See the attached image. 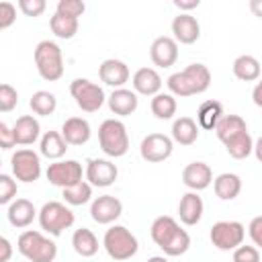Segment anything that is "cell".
I'll list each match as a JSON object with an SVG mask.
<instances>
[{
	"label": "cell",
	"mask_w": 262,
	"mask_h": 262,
	"mask_svg": "<svg viewBox=\"0 0 262 262\" xmlns=\"http://www.w3.org/2000/svg\"><path fill=\"white\" fill-rule=\"evenodd\" d=\"M154 244L164 252V256H182L190 248V235L186 229H182L174 217L160 215L154 219L149 227Z\"/></svg>",
	"instance_id": "1"
},
{
	"label": "cell",
	"mask_w": 262,
	"mask_h": 262,
	"mask_svg": "<svg viewBox=\"0 0 262 262\" xmlns=\"http://www.w3.org/2000/svg\"><path fill=\"white\" fill-rule=\"evenodd\" d=\"M166 84H168L170 94L180 96V98L203 94L211 86V72L205 63H188L184 70L174 72L166 80Z\"/></svg>",
	"instance_id": "2"
},
{
	"label": "cell",
	"mask_w": 262,
	"mask_h": 262,
	"mask_svg": "<svg viewBox=\"0 0 262 262\" xmlns=\"http://www.w3.org/2000/svg\"><path fill=\"white\" fill-rule=\"evenodd\" d=\"M16 250L29 262H53L57 256V244L37 229H27L16 239Z\"/></svg>",
	"instance_id": "3"
},
{
	"label": "cell",
	"mask_w": 262,
	"mask_h": 262,
	"mask_svg": "<svg viewBox=\"0 0 262 262\" xmlns=\"http://www.w3.org/2000/svg\"><path fill=\"white\" fill-rule=\"evenodd\" d=\"M102 246L106 250V254L115 260V262H125L129 258H133L139 250V242L137 237L125 227V225H111L104 231L102 237Z\"/></svg>",
	"instance_id": "4"
},
{
	"label": "cell",
	"mask_w": 262,
	"mask_h": 262,
	"mask_svg": "<svg viewBox=\"0 0 262 262\" xmlns=\"http://www.w3.org/2000/svg\"><path fill=\"white\" fill-rule=\"evenodd\" d=\"M33 59H35L37 72L43 80L55 82L63 76V55L55 41H49V39L39 41L35 47Z\"/></svg>",
	"instance_id": "5"
},
{
	"label": "cell",
	"mask_w": 262,
	"mask_h": 262,
	"mask_svg": "<svg viewBox=\"0 0 262 262\" xmlns=\"http://www.w3.org/2000/svg\"><path fill=\"white\" fill-rule=\"evenodd\" d=\"M98 143L108 158H123L129 151V135L125 123L119 119H104L98 127Z\"/></svg>",
	"instance_id": "6"
},
{
	"label": "cell",
	"mask_w": 262,
	"mask_h": 262,
	"mask_svg": "<svg viewBox=\"0 0 262 262\" xmlns=\"http://www.w3.org/2000/svg\"><path fill=\"white\" fill-rule=\"evenodd\" d=\"M39 225L45 233L57 237L61 235L66 229H70L76 221V215L70 207H66L59 201H49L39 209Z\"/></svg>",
	"instance_id": "7"
},
{
	"label": "cell",
	"mask_w": 262,
	"mask_h": 262,
	"mask_svg": "<svg viewBox=\"0 0 262 262\" xmlns=\"http://www.w3.org/2000/svg\"><path fill=\"white\" fill-rule=\"evenodd\" d=\"M70 94H72V98L76 100V104L84 113H96L104 104V100H106L104 90L96 82H92L88 78H76V80H72Z\"/></svg>",
	"instance_id": "8"
},
{
	"label": "cell",
	"mask_w": 262,
	"mask_h": 262,
	"mask_svg": "<svg viewBox=\"0 0 262 262\" xmlns=\"http://www.w3.org/2000/svg\"><path fill=\"white\" fill-rule=\"evenodd\" d=\"M209 237L217 250L229 252V250H235L244 244L246 227L239 221H217V223H213Z\"/></svg>",
	"instance_id": "9"
},
{
	"label": "cell",
	"mask_w": 262,
	"mask_h": 262,
	"mask_svg": "<svg viewBox=\"0 0 262 262\" xmlns=\"http://www.w3.org/2000/svg\"><path fill=\"white\" fill-rule=\"evenodd\" d=\"M10 168H12V176L20 182H35L41 176V156L37 151H33L31 147H23L16 149L10 156Z\"/></svg>",
	"instance_id": "10"
},
{
	"label": "cell",
	"mask_w": 262,
	"mask_h": 262,
	"mask_svg": "<svg viewBox=\"0 0 262 262\" xmlns=\"http://www.w3.org/2000/svg\"><path fill=\"white\" fill-rule=\"evenodd\" d=\"M84 174H86V170H82V164L78 160H57V162L49 164V168L45 172L49 184L59 186L61 190L82 182Z\"/></svg>",
	"instance_id": "11"
},
{
	"label": "cell",
	"mask_w": 262,
	"mask_h": 262,
	"mask_svg": "<svg viewBox=\"0 0 262 262\" xmlns=\"http://www.w3.org/2000/svg\"><path fill=\"white\" fill-rule=\"evenodd\" d=\"M172 149H174V141L164 133H149L139 143V154L149 164H160L168 160L172 156Z\"/></svg>",
	"instance_id": "12"
},
{
	"label": "cell",
	"mask_w": 262,
	"mask_h": 262,
	"mask_svg": "<svg viewBox=\"0 0 262 262\" xmlns=\"http://www.w3.org/2000/svg\"><path fill=\"white\" fill-rule=\"evenodd\" d=\"M123 213V203L115 194H100L90 203V217L100 225L115 223Z\"/></svg>",
	"instance_id": "13"
},
{
	"label": "cell",
	"mask_w": 262,
	"mask_h": 262,
	"mask_svg": "<svg viewBox=\"0 0 262 262\" xmlns=\"http://www.w3.org/2000/svg\"><path fill=\"white\" fill-rule=\"evenodd\" d=\"M119 176V170H117V164H113L111 160H104V158H92L88 160L86 164V180L92 184V186H98V188H106L111 186Z\"/></svg>",
	"instance_id": "14"
},
{
	"label": "cell",
	"mask_w": 262,
	"mask_h": 262,
	"mask_svg": "<svg viewBox=\"0 0 262 262\" xmlns=\"http://www.w3.org/2000/svg\"><path fill=\"white\" fill-rule=\"evenodd\" d=\"M149 57L154 61V66L158 68H170L176 63L178 59V43L174 37L162 35L158 39H154L151 47H149Z\"/></svg>",
	"instance_id": "15"
},
{
	"label": "cell",
	"mask_w": 262,
	"mask_h": 262,
	"mask_svg": "<svg viewBox=\"0 0 262 262\" xmlns=\"http://www.w3.org/2000/svg\"><path fill=\"white\" fill-rule=\"evenodd\" d=\"M213 180H215L213 178V170L205 162H190L182 170V182H184V186L190 188V190H194V192L209 188Z\"/></svg>",
	"instance_id": "16"
},
{
	"label": "cell",
	"mask_w": 262,
	"mask_h": 262,
	"mask_svg": "<svg viewBox=\"0 0 262 262\" xmlns=\"http://www.w3.org/2000/svg\"><path fill=\"white\" fill-rule=\"evenodd\" d=\"M172 37L176 39V43L192 45L201 37V25H199V20L192 14L180 12L172 20Z\"/></svg>",
	"instance_id": "17"
},
{
	"label": "cell",
	"mask_w": 262,
	"mask_h": 262,
	"mask_svg": "<svg viewBox=\"0 0 262 262\" xmlns=\"http://www.w3.org/2000/svg\"><path fill=\"white\" fill-rule=\"evenodd\" d=\"M98 78L106 84V86H113L115 90L117 88H123L127 82H129V66L121 59H115V57H108L100 63L98 68Z\"/></svg>",
	"instance_id": "18"
},
{
	"label": "cell",
	"mask_w": 262,
	"mask_h": 262,
	"mask_svg": "<svg viewBox=\"0 0 262 262\" xmlns=\"http://www.w3.org/2000/svg\"><path fill=\"white\" fill-rule=\"evenodd\" d=\"M6 217L12 227L25 229L35 221V217H39V211L29 199H14L6 209Z\"/></svg>",
	"instance_id": "19"
},
{
	"label": "cell",
	"mask_w": 262,
	"mask_h": 262,
	"mask_svg": "<svg viewBox=\"0 0 262 262\" xmlns=\"http://www.w3.org/2000/svg\"><path fill=\"white\" fill-rule=\"evenodd\" d=\"M106 102H108L111 113L117 115V117H129L139 106L137 92L135 90H129V88H117V90H113L111 96L106 98Z\"/></svg>",
	"instance_id": "20"
},
{
	"label": "cell",
	"mask_w": 262,
	"mask_h": 262,
	"mask_svg": "<svg viewBox=\"0 0 262 262\" xmlns=\"http://www.w3.org/2000/svg\"><path fill=\"white\" fill-rule=\"evenodd\" d=\"M203 211H205V203L199 196V192L190 190L186 194H182L180 203H178V217L184 225L192 227L203 219Z\"/></svg>",
	"instance_id": "21"
},
{
	"label": "cell",
	"mask_w": 262,
	"mask_h": 262,
	"mask_svg": "<svg viewBox=\"0 0 262 262\" xmlns=\"http://www.w3.org/2000/svg\"><path fill=\"white\" fill-rule=\"evenodd\" d=\"M133 90L141 96H156L162 90V76L154 68H139L131 78Z\"/></svg>",
	"instance_id": "22"
},
{
	"label": "cell",
	"mask_w": 262,
	"mask_h": 262,
	"mask_svg": "<svg viewBox=\"0 0 262 262\" xmlns=\"http://www.w3.org/2000/svg\"><path fill=\"white\" fill-rule=\"evenodd\" d=\"M61 135L68 141V145H84L90 139L92 129H90V123L86 119H82V117H70L61 125Z\"/></svg>",
	"instance_id": "23"
},
{
	"label": "cell",
	"mask_w": 262,
	"mask_h": 262,
	"mask_svg": "<svg viewBox=\"0 0 262 262\" xmlns=\"http://www.w3.org/2000/svg\"><path fill=\"white\" fill-rule=\"evenodd\" d=\"M16 145H33L41 137V125L33 115H20L12 125Z\"/></svg>",
	"instance_id": "24"
},
{
	"label": "cell",
	"mask_w": 262,
	"mask_h": 262,
	"mask_svg": "<svg viewBox=\"0 0 262 262\" xmlns=\"http://www.w3.org/2000/svg\"><path fill=\"white\" fill-rule=\"evenodd\" d=\"M231 70H233V76L242 82H258L260 76H262L260 61L250 53H244V55L235 57Z\"/></svg>",
	"instance_id": "25"
},
{
	"label": "cell",
	"mask_w": 262,
	"mask_h": 262,
	"mask_svg": "<svg viewBox=\"0 0 262 262\" xmlns=\"http://www.w3.org/2000/svg\"><path fill=\"white\" fill-rule=\"evenodd\" d=\"M199 139V123L190 117H178L172 123V141L180 145H192Z\"/></svg>",
	"instance_id": "26"
},
{
	"label": "cell",
	"mask_w": 262,
	"mask_h": 262,
	"mask_svg": "<svg viewBox=\"0 0 262 262\" xmlns=\"http://www.w3.org/2000/svg\"><path fill=\"white\" fill-rule=\"evenodd\" d=\"M68 151V141L63 139L61 131H47L41 135V141H39V154L43 158H49V160H59L63 154Z\"/></svg>",
	"instance_id": "27"
},
{
	"label": "cell",
	"mask_w": 262,
	"mask_h": 262,
	"mask_svg": "<svg viewBox=\"0 0 262 262\" xmlns=\"http://www.w3.org/2000/svg\"><path fill=\"white\" fill-rule=\"evenodd\" d=\"M223 104L219 100H205L201 102L199 111H196V121H199V127L201 129H207V131H215L217 123L223 119Z\"/></svg>",
	"instance_id": "28"
},
{
	"label": "cell",
	"mask_w": 262,
	"mask_h": 262,
	"mask_svg": "<svg viewBox=\"0 0 262 262\" xmlns=\"http://www.w3.org/2000/svg\"><path fill=\"white\" fill-rule=\"evenodd\" d=\"M213 190L221 201H233L242 192V178L233 172H223L213 180Z\"/></svg>",
	"instance_id": "29"
},
{
	"label": "cell",
	"mask_w": 262,
	"mask_h": 262,
	"mask_svg": "<svg viewBox=\"0 0 262 262\" xmlns=\"http://www.w3.org/2000/svg\"><path fill=\"white\" fill-rule=\"evenodd\" d=\"M72 246H74V252L82 258H92L96 252H98V237L92 233V229L88 227H80L74 231L72 235Z\"/></svg>",
	"instance_id": "30"
},
{
	"label": "cell",
	"mask_w": 262,
	"mask_h": 262,
	"mask_svg": "<svg viewBox=\"0 0 262 262\" xmlns=\"http://www.w3.org/2000/svg\"><path fill=\"white\" fill-rule=\"evenodd\" d=\"M223 145H225L227 154H229L233 160H246L250 154H254V139H252L250 131H242V133L233 135V137L227 139Z\"/></svg>",
	"instance_id": "31"
},
{
	"label": "cell",
	"mask_w": 262,
	"mask_h": 262,
	"mask_svg": "<svg viewBox=\"0 0 262 262\" xmlns=\"http://www.w3.org/2000/svg\"><path fill=\"white\" fill-rule=\"evenodd\" d=\"M242 131H248V125L239 115H223V119L215 127V135L221 143H225L227 139H231L233 135H237Z\"/></svg>",
	"instance_id": "32"
},
{
	"label": "cell",
	"mask_w": 262,
	"mask_h": 262,
	"mask_svg": "<svg viewBox=\"0 0 262 262\" xmlns=\"http://www.w3.org/2000/svg\"><path fill=\"white\" fill-rule=\"evenodd\" d=\"M176 106H178V104H176V96L170 94V92H160V94H156V96L151 98V104H149L154 117L160 119V121L172 119V117L176 115Z\"/></svg>",
	"instance_id": "33"
},
{
	"label": "cell",
	"mask_w": 262,
	"mask_h": 262,
	"mask_svg": "<svg viewBox=\"0 0 262 262\" xmlns=\"http://www.w3.org/2000/svg\"><path fill=\"white\" fill-rule=\"evenodd\" d=\"M29 106H31V111H33L35 115H39V117H49V115H53V111L57 108V98H55V94L49 92V90H37V92L31 96Z\"/></svg>",
	"instance_id": "34"
},
{
	"label": "cell",
	"mask_w": 262,
	"mask_h": 262,
	"mask_svg": "<svg viewBox=\"0 0 262 262\" xmlns=\"http://www.w3.org/2000/svg\"><path fill=\"white\" fill-rule=\"evenodd\" d=\"M49 27H51V33L57 37V39H72L76 33H78V18H72V16H63V14H53L49 18Z\"/></svg>",
	"instance_id": "35"
},
{
	"label": "cell",
	"mask_w": 262,
	"mask_h": 262,
	"mask_svg": "<svg viewBox=\"0 0 262 262\" xmlns=\"http://www.w3.org/2000/svg\"><path fill=\"white\" fill-rule=\"evenodd\" d=\"M61 196H63V201L68 205H74V207L86 205L92 199V184L88 180H82V182H78V184H74L70 188H63Z\"/></svg>",
	"instance_id": "36"
},
{
	"label": "cell",
	"mask_w": 262,
	"mask_h": 262,
	"mask_svg": "<svg viewBox=\"0 0 262 262\" xmlns=\"http://www.w3.org/2000/svg\"><path fill=\"white\" fill-rule=\"evenodd\" d=\"M16 180L10 174H0V205H10L16 199Z\"/></svg>",
	"instance_id": "37"
},
{
	"label": "cell",
	"mask_w": 262,
	"mask_h": 262,
	"mask_svg": "<svg viewBox=\"0 0 262 262\" xmlns=\"http://www.w3.org/2000/svg\"><path fill=\"white\" fill-rule=\"evenodd\" d=\"M86 10V4L82 0H59L57 6H55V12L57 14H63V16H72V18H80Z\"/></svg>",
	"instance_id": "38"
},
{
	"label": "cell",
	"mask_w": 262,
	"mask_h": 262,
	"mask_svg": "<svg viewBox=\"0 0 262 262\" xmlns=\"http://www.w3.org/2000/svg\"><path fill=\"white\" fill-rule=\"evenodd\" d=\"M16 104H18V92H16V88L4 82L0 86V111L2 113H10Z\"/></svg>",
	"instance_id": "39"
},
{
	"label": "cell",
	"mask_w": 262,
	"mask_h": 262,
	"mask_svg": "<svg viewBox=\"0 0 262 262\" xmlns=\"http://www.w3.org/2000/svg\"><path fill=\"white\" fill-rule=\"evenodd\" d=\"M233 262H260V252L256 246H239L233 250Z\"/></svg>",
	"instance_id": "40"
},
{
	"label": "cell",
	"mask_w": 262,
	"mask_h": 262,
	"mask_svg": "<svg viewBox=\"0 0 262 262\" xmlns=\"http://www.w3.org/2000/svg\"><path fill=\"white\" fill-rule=\"evenodd\" d=\"M18 8L27 16H39L47 8V2L45 0H18Z\"/></svg>",
	"instance_id": "41"
},
{
	"label": "cell",
	"mask_w": 262,
	"mask_h": 262,
	"mask_svg": "<svg viewBox=\"0 0 262 262\" xmlns=\"http://www.w3.org/2000/svg\"><path fill=\"white\" fill-rule=\"evenodd\" d=\"M16 20V6L12 2H0V29H8Z\"/></svg>",
	"instance_id": "42"
},
{
	"label": "cell",
	"mask_w": 262,
	"mask_h": 262,
	"mask_svg": "<svg viewBox=\"0 0 262 262\" xmlns=\"http://www.w3.org/2000/svg\"><path fill=\"white\" fill-rule=\"evenodd\" d=\"M16 145V137H14V131L12 127H8L4 121L0 123V147L2 149H12Z\"/></svg>",
	"instance_id": "43"
},
{
	"label": "cell",
	"mask_w": 262,
	"mask_h": 262,
	"mask_svg": "<svg viewBox=\"0 0 262 262\" xmlns=\"http://www.w3.org/2000/svg\"><path fill=\"white\" fill-rule=\"evenodd\" d=\"M248 233H250V239L254 242L256 248H262V215L254 217L248 225Z\"/></svg>",
	"instance_id": "44"
},
{
	"label": "cell",
	"mask_w": 262,
	"mask_h": 262,
	"mask_svg": "<svg viewBox=\"0 0 262 262\" xmlns=\"http://www.w3.org/2000/svg\"><path fill=\"white\" fill-rule=\"evenodd\" d=\"M0 250H2V254H0V262H8L10 260V256H12V244H10V239L8 237H0Z\"/></svg>",
	"instance_id": "45"
},
{
	"label": "cell",
	"mask_w": 262,
	"mask_h": 262,
	"mask_svg": "<svg viewBox=\"0 0 262 262\" xmlns=\"http://www.w3.org/2000/svg\"><path fill=\"white\" fill-rule=\"evenodd\" d=\"M174 6H176V8H180V10H184V12L188 14V10L199 8V6H201V0H174Z\"/></svg>",
	"instance_id": "46"
},
{
	"label": "cell",
	"mask_w": 262,
	"mask_h": 262,
	"mask_svg": "<svg viewBox=\"0 0 262 262\" xmlns=\"http://www.w3.org/2000/svg\"><path fill=\"white\" fill-rule=\"evenodd\" d=\"M252 100H254L256 106L262 108V76H260V80L256 82V86H254V90H252Z\"/></svg>",
	"instance_id": "47"
},
{
	"label": "cell",
	"mask_w": 262,
	"mask_h": 262,
	"mask_svg": "<svg viewBox=\"0 0 262 262\" xmlns=\"http://www.w3.org/2000/svg\"><path fill=\"white\" fill-rule=\"evenodd\" d=\"M250 10L254 16L262 18V0H250Z\"/></svg>",
	"instance_id": "48"
},
{
	"label": "cell",
	"mask_w": 262,
	"mask_h": 262,
	"mask_svg": "<svg viewBox=\"0 0 262 262\" xmlns=\"http://www.w3.org/2000/svg\"><path fill=\"white\" fill-rule=\"evenodd\" d=\"M254 156H256L258 162H262V135L254 141Z\"/></svg>",
	"instance_id": "49"
},
{
	"label": "cell",
	"mask_w": 262,
	"mask_h": 262,
	"mask_svg": "<svg viewBox=\"0 0 262 262\" xmlns=\"http://www.w3.org/2000/svg\"><path fill=\"white\" fill-rule=\"evenodd\" d=\"M147 262H168V258L166 256H151Z\"/></svg>",
	"instance_id": "50"
}]
</instances>
